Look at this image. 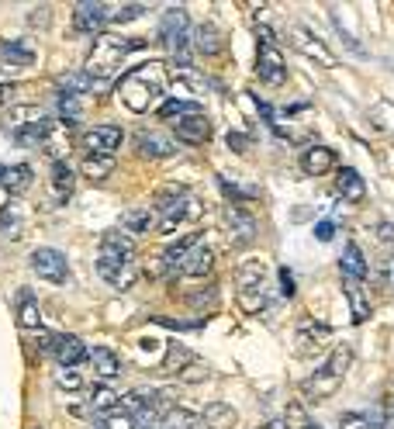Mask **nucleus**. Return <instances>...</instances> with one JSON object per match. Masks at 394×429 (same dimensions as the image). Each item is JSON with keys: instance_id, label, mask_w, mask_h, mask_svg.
<instances>
[{"instance_id": "nucleus-1", "label": "nucleus", "mask_w": 394, "mask_h": 429, "mask_svg": "<svg viewBox=\"0 0 394 429\" xmlns=\"http://www.w3.org/2000/svg\"><path fill=\"white\" fill-rule=\"evenodd\" d=\"M166 80L170 77H166L163 63H142V66L128 70V77L118 84V97L125 104V111H132V115L153 111L166 94Z\"/></svg>"}, {"instance_id": "nucleus-2", "label": "nucleus", "mask_w": 394, "mask_h": 429, "mask_svg": "<svg viewBox=\"0 0 394 429\" xmlns=\"http://www.w3.org/2000/svg\"><path fill=\"white\" fill-rule=\"evenodd\" d=\"M97 274L108 281V284H115L118 291L125 288H132L135 284V263H132V243L118 236V232H108L104 239H101V250H97Z\"/></svg>"}, {"instance_id": "nucleus-3", "label": "nucleus", "mask_w": 394, "mask_h": 429, "mask_svg": "<svg viewBox=\"0 0 394 429\" xmlns=\"http://www.w3.org/2000/svg\"><path fill=\"white\" fill-rule=\"evenodd\" d=\"M135 49H146L142 39H118V35H101L90 56H87V73L97 80H115V70L121 66V59Z\"/></svg>"}, {"instance_id": "nucleus-4", "label": "nucleus", "mask_w": 394, "mask_h": 429, "mask_svg": "<svg viewBox=\"0 0 394 429\" xmlns=\"http://www.w3.org/2000/svg\"><path fill=\"white\" fill-rule=\"evenodd\" d=\"M159 42L166 45L177 59H187L191 56V45H194V32H191V14L187 7H166V14L159 18Z\"/></svg>"}, {"instance_id": "nucleus-5", "label": "nucleus", "mask_w": 394, "mask_h": 429, "mask_svg": "<svg viewBox=\"0 0 394 429\" xmlns=\"http://www.w3.org/2000/svg\"><path fill=\"white\" fill-rule=\"evenodd\" d=\"M256 77H260V84L267 87L287 84V63H284V52L277 45H267V42L256 45Z\"/></svg>"}, {"instance_id": "nucleus-6", "label": "nucleus", "mask_w": 394, "mask_h": 429, "mask_svg": "<svg viewBox=\"0 0 394 429\" xmlns=\"http://www.w3.org/2000/svg\"><path fill=\"white\" fill-rule=\"evenodd\" d=\"M28 263H32V270L39 274L42 281H49V284H66V277H70L66 257H63L59 250H52V246H39V250L28 257Z\"/></svg>"}, {"instance_id": "nucleus-7", "label": "nucleus", "mask_w": 394, "mask_h": 429, "mask_svg": "<svg viewBox=\"0 0 394 429\" xmlns=\"http://www.w3.org/2000/svg\"><path fill=\"white\" fill-rule=\"evenodd\" d=\"M49 353H52V360H56L63 371H70V367H80L83 360H90V346L83 343L80 336H73V333L49 336Z\"/></svg>"}, {"instance_id": "nucleus-8", "label": "nucleus", "mask_w": 394, "mask_h": 429, "mask_svg": "<svg viewBox=\"0 0 394 429\" xmlns=\"http://www.w3.org/2000/svg\"><path fill=\"white\" fill-rule=\"evenodd\" d=\"M83 149L90 153V156H111V153H118V146L125 142V132L118 125H94V129L83 132Z\"/></svg>"}, {"instance_id": "nucleus-9", "label": "nucleus", "mask_w": 394, "mask_h": 429, "mask_svg": "<svg viewBox=\"0 0 394 429\" xmlns=\"http://www.w3.org/2000/svg\"><path fill=\"white\" fill-rule=\"evenodd\" d=\"M197 214H201V205H197L191 194H184V198H177L173 205H166V208L159 212V232H163V236H173L187 218H197Z\"/></svg>"}, {"instance_id": "nucleus-10", "label": "nucleus", "mask_w": 394, "mask_h": 429, "mask_svg": "<svg viewBox=\"0 0 394 429\" xmlns=\"http://www.w3.org/2000/svg\"><path fill=\"white\" fill-rule=\"evenodd\" d=\"M173 135H177V142H184V146H208V142H211V118L201 115V111H197V115H187V118L177 122Z\"/></svg>"}, {"instance_id": "nucleus-11", "label": "nucleus", "mask_w": 394, "mask_h": 429, "mask_svg": "<svg viewBox=\"0 0 394 429\" xmlns=\"http://www.w3.org/2000/svg\"><path fill=\"white\" fill-rule=\"evenodd\" d=\"M111 7L108 4H94V0H83V4H77L73 7V28L77 32H101L111 18Z\"/></svg>"}, {"instance_id": "nucleus-12", "label": "nucleus", "mask_w": 394, "mask_h": 429, "mask_svg": "<svg viewBox=\"0 0 394 429\" xmlns=\"http://www.w3.org/2000/svg\"><path fill=\"white\" fill-rule=\"evenodd\" d=\"M45 118L49 115H45L42 104H18V108H11L4 115V129H7V135H14V132H25V129H32V125H39Z\"/></svg>"}, {"instance_id": "nucleus-13", "label": "nucleus", "mask_w": 394, "mask_h": 429, "mask_svg": "<svg viewBox=\"0 0 394 429\" xmlns=\"http://www.w3.org/2000/svg\"><path fill=\"white\" fill-rule=\"evenodd\" d=\"M14 312H18V326L21 329H39L42 326V308H39V298H35L32 288H18Z\"/></svg>"}, {"instance_id": "nucleus-14", "label": "nucleus", "mask_w": 394, "mask_h": 429, "mask_svg": "<svg viewBox=\"0 0 394 429\" xmlns=\"http://www.w3.org/2000/svg\"><path fill=\"white\" fill-rule=\"evenodd\" d=\"M343 295H346V301H350V315H353V322H367L370 312H374V305H370V295H367L363 281L343 277Z\"/></svg>"}, {"instance_id": "nucleus-15", "label": "nucleus", "mask_w": 394, "mask_h": 429, "mask_svg": "<svg viewBox=\"0 0 394 429\" xmlns=\"http://www.w3.org/2000/svg\"><path fill=\"white\" fill-rule=\"evenodd\" d=\"M336 163H339V156L329 146H312V149L301 153V170L308 173V177H322V173L336 170Z\"/></svg>"}, {"instance_id": "nucleus-16", "label": "nucleus", "mask_w": 394, "mask_h": 429, "mask_svg": "<svg viewBox=\"0 0 394 429\" xmlns=\"http://www.w3.org/2000/svg\"><path fill=\"white\" fill-rule=\"evenodd\" d=\"M336 191H339V198H346L350 205H360V201L367 198V184H363L360 170H353V167H339V170H336Z\"/></svg>"}, {"instance_id": "nucleus-17", "label": "nucleus", "mask_w": 394, "mask_h": 429, "mask_svg": "<svg viewBox=\"0 0 394 429\" xmlns=\"http://www.w3.org/2000/svg\"><path fill=\"white\" fill-rule=\"evenodd\" d=\"M236 288H239V291H256V288H267V263H263V260H246V263H239Z\"/></svg>"}, {"instance_id": "nucleus-18", "label": "nucleus", "mask_w": 394, "mask_h": 429, "mask_svg": "<svg viewBox=\"0 0 394 429\" xmlns=\"http://www.w3.org/2000/svg\"><path fill=\"white\" fill-rule=\"evenodd\" d=\"M35 49L28 42H11V39H0V63L4 66H35Z\"/></svg>"}, {"instance_id": "nucleus-19", "label": "nucleus", "mask_w": 394, "mask_h": 429, "mask_svg": "<svg viewBox=\"0 0 394 429\" xmlns=\"http://www.w3.org/2000/svg\"><path fill=\"white\" fill-rule=\"evenodd\" d=\"M194 45L201 56H218L222 45H225V35H222V28L215 21H201L194 28Z\"/></svg>"}, {"instance_id": "nucleus-20", "label": "nucleus", "mask_w": 394, "mask_h": 429, "mask_svg": "<svg viewBox=\"0 0 394 429\" xmlns=\"http://www.w3.org/2000/svg\"><path fill=\"white\" fill-rule=\"evenodd\" d=\"M90 364H94V374H97L101 381H115L121 374L118 353L108 350V346H94V350H90Z\"/></svg>"}, {"instance_id": "nucleus-21", "label": "nucleus", "mask_w": 394, "mask_h": 429, "mask_svg": "<svg viewBox=\"0 0 394 429\" xmlns=\"http://www.w3.org/2000/svg\"><path fill=\"white\" fill-rule=\"evenodd\" d=\"M32 167L28 163H14V167H4L0 173V187L7 191V194H25L28 187H32Z\"/></svg>"}, {"instance_id": "nucleus-22", "label": "nucleus", "mask_w": 394, "mask_h": 429, "mask_svg": "<svg viewBox=\"0 0 394 429\" xmlns=\"http://www.w3.org/2000/svg\"><path fill=\"white\" fill-rule=\"evenodd\" d=\"M332 336V326L329 322H318V319H305L301 326H298V343L305 346L301 353H312L315 346H322V340H329Z\"/></svg>"}, {"instance_id": "nucleus-23", "label": "nucleus", "mask_w": 394, "mask_h": 429, "mask_svg": "<svg viewBox=\"0 0 394 429\" xmlns=\"http://www.w3.org/2000/svg\"><path fill=\"white\" fill-rule=\"evenodd\" d=\"M187 277H211V270H215V250L211 246H194V253L184 260V267H180Z\"/></svg>"}, {"instance_id": "nucleus-24", "label": "nucleus", "mask_w": 394, "mask_h": 429, "mask_svg": "<svg viewBox=\"0 0 394 429\" xmlns=\"http://www.w3.org/2000/svg\"><path fill=\"white\" fill-rule=\"evenodd\" d=\"M291 35H294V42H298V49H301V52H308L312 59H318V63H325V66H332V63H336V56H332V52H329L325 45L318 42L315 35H308V28H294Z\"/></svg>"}, {"instance_id": "nucleus-25", "label": "nucleus", "mask_w": 394, "mask_h": 429, "mask_svg": "<svg viewBox=\"0 0 394 429\" xmlns=\"http://www.w3.org/2000/svg\"><path fill=\"white\" fill-rule=\"evenodd\" d=\"M339 267H343V277H353V281H363V277H367V260H363V253H360L356 243H346V246H343Z\"/></svg>"}, {"instance_id": "nucleus-26", "label": "nucleus", "mask_w": 394, "mask_h": 429, "mask_svg": "<svg viewBox=\"0 0 394 429\" xmlns=\"http://www.w3.org/2000/svg\"><path fill=\"white\" fill-rule=\"evenodd\" d=\"M118 402H121V395H115L108 385H101V388H94V395H90V402H87V412L101 419V416L115 412V409H118Z\"/></svg>"}, {"instance_id": "nucleus-27", "label": "nucleus", "mask_w": 394, "mask_h": 429, "mask_svg": "<svg viewBox=\"0 0 394 429\" xmlns=\"http://www.w3.org/2000/svg\"><path fill=\"white\" fill-rule=\"evenodd\" d=\"M115 170V156H87L83 163H80V173L90 180V184H101V180H108Z\"/></svg>"}, {"instance_id": "nucleus-28", "label": "nucleus", "mask_w": 394, "mask_h": 429, "mask_svg": "<svg viewBox=\"0 0 394 429\" xmlns=\"http://www.w3.org/2000/svg\"><path fill=\"white\" fill-rule=\"evenodd\" d=\"M194 246H201V236H184V239H177V243H173V246H170L159 260H163L166 267H177V270H180V267H184V260L194 253Z\"/></svg>"}, {"instance_id": "nucleus-29", "label": "nucleus", "mask_w": 394, "mask_h": 429, "mask_svg": "<svg viewBox=\"0 0 394 429\" xmlns=\"http://www.w3.org/2000/svg\"><path fill=\"white\" fill-rule=\"evenodd\" d=\"M135 149H139V156H146V160H159V156H170V146L153 135V132H139L135 135Z\"/></svg>"}, {"instance_id": "nucleus-30", "label": "nucleus", "mask_w": 394, "mask_h": 429, "mask_svg": "<svg viewBox=\"0 0 394 429\" xmlns=\"http://www.w3.org/2000/svg\"><path fill=\"white\" fill-rule=\"evenodd\" d=\"M197 111H201V104H197V101H184V97L163 101V104L156 108L159 118H177V122H180V118H187V115H197Z\"/></svg>"}, {"instance_id": "nucleus-31", "label": "nucleus", "mask_w": 394, "mask_h": 429, "mask_svg": "<svg viewBox=\"0 0 394 429\" xmlns=\"http://www.w3.org/2000/svg\"><path fill=\"white\" fill-rule=\"evenodd\" d=\"M204 423H208V429H232L236 426V412H232V405L215 402V405L204 409Z\"/></svg>"}, {"instance_id": "nucleus-32", "label": "nucleus", "mask_w": 394, "mask_h": 429, "mask_svg": "<svg viewBox=\"0 0 394 429\" xmlns=\"http://www.w3.org/2000/svg\"><path fill=\"white\" fill-rule=\"evenodd\" d=\"M197 419H201L197 412L184 409V405H177V409H170V412L159 419V429H194Z\"/></svg>"}, {"instance_id": "nucleus-33", "label": "nucleus", "mask_w": 394, "mask_h": 429, "mask_svg": "<svg viewBox=\"0 0 394 429\" xmlns=\"http://www.w3.org/2000/svg\"><path fill=\"white\" fill-rule=\"evenodd\" d=\"M187 364H194V353L187 350V346L173 343L166 350V360H163V374H180Z\"/></svg>"}, {"instance_id": "nucleus-34", "label": "nucleus", "mask_w": 394, "mask_h": 429, "mask_svg": "<svg viewBox=\"0 0 394 429\" xmlns=\"http://www.w3.org/2000/svg\"><path fill=\"white\" fill-rule=\"evenodd\" d=\"M70 146H73V132H70V129H59V125H56V129H52V135L45 139V149L52 153V163H56V160H66Z\"/></svg>"}, {"instance_id": "nucleus-35", "label": "nucleus", "mask_w": 394, "mask_h": 429, "mask_svg": "<svg viewBox=\"0 0 394 429\" xmlns=\"http://www.w3.org/2000/svg\"><path fill=\"white\" fill-rule=\"evenodd\" d=\"M149 225H153V212H146V208H132V212L121 214V229L128 236H142Z\"/></svg>"}, {"instance_id": "nucleus-36", "label": "nucleus", "mask_w": 394, "mask_h": 429, "mask_svg": "<svg viewBox=\"0 0 394 429\" xmlns=\"http://www.w3.org/2000/svg\"><path fill=\"white\" fill-rule=\"evenodd\" d=\"M94 84H97V80H94L87 70H83V73H70V77L63 80V94H77V97L80 94H94Z\"/></svg>"}, {"instance_id": "nucleus-37", "label": "nucleus", "mask_w": 394, "mask_h": 429, "mask_svg": "<svg viewBox=\"0 0 394 429\" xmlns=\"http://www.w3.org/2000/svg\"><path fill=\"white\" fill-rule=\"evenodd\" d=\"M52 184H56L59 194H70V191H73V167H70L66 160H56V163H52Z\"/></svg>"}, {"instance_id": "nucleus-38", "label": "nucleus", "mask_w": 394, "mask_h": 429, "mask_svg": "<svg viewBox=\"0 0 394 429\" xmlns=\"http://www.w3.org/2000/svg\"><path fill=\"white\" fill-rule=\"evenodd\" d=\"M0 229H4L7 239H18L21 236V214H18V208H11V205L0 208Z\"/></svg>"}, {"instance_id": "nucleus-39", "label": "nucleus", "mask_w": 394, "mask_h": 429, "mask_svg": "<svg viewBox=\"0 0 394 429\" xmlns=\"http://www.w3.org/2000/svg\"><path fill=\"white\" fill-rule=\"evenodd\" d=\"M97 429H142V426H139L132 416H125V412L115 409V412H108V416L97 419Z\"/></svg>"}, {"instance_id": "nucleus-40", "label": "nucleus", "mask_w": 394, "mask_h": 429, "mask_svg": "<svg viewBox=\"0 0 394 429\" xmlns=\"http://www.w3.org/2000/svg\"><path fill=\"white\" fill-rule=\"evenodd\" d=\"M284 426H287V429H322L318 423H312V419H308V412H305L301 405H291V409H287Z\"/></svg>"}, {"instance_id": "nucleus-41", "label": "nucleus", "mask_w": 394, "mask_h": 429, "mask_svg": "<svg viewBox=\"0 0 394 429\" xmlns=\"http://www.w3.org/2000/svg\"><path fill=\"white\" fill-rule=\"evenodd\" d=\"M59 115L66 118V125L77 122L80 118V97L77 94H63V90H59Z\"/></svg>"}, {"instance_id": "nucleus-42", "label": "nucleus", "mask_w": 394, "mask_h": 429, "mask_svg": "<svg viewBox=\"0 0 394 429\" xmlns=\"http://www.w3.org/2000/svg\"><path fill=\"white\" fill-rule=\"evenodd\" d=\"M83 374H80L77 367H70V371H59V378H56V388H63V391H83Z\"/></svg>"}, {"instance_id": "nucleus-43", "label": "nucleus", "mask_w": 394, "mask_h": 429, "mask_svg": "<svg viewBox=\"0 0 394 429\" xmlns=\"http://www.w3.org/2000/svg\"><path fill=\"white\" fill-rule=\"evenodd\" d=\"M339 429H377V426H374V419L367 412H343Z\"/></svg>"}, {"instance_id": "nucleus-44", "label": "nucleus", "mask_w": 394, "mask_h": 429, "mask_svg": "<svg viewBox=\"0 0 394 429\" xmlns=\"http://www.w3.org/2000/svg\"><path fill=\"white\" fill-rule=\"evenodd\" d=\"M142 11H146V4H121V7H115V18H111V21H118V25H125V21H135Z\"/></svg>"}, {"instance_id": "nucleus-45", "label": "nucleus", "mask_w": 394, "mask_h": 429, "mask_svg": "<svg viewBox=\"0 0 394 429\" xmlns=\"http://www.w3.org/2000/svg\"><path fill=\"white\" fill-rule=\"evenodd\" d=\"M332 236H336V225H332L329 218H325V222H318V225H315V239H318V243H329Z\"/></svg>"}, {"instance_id": "nucleus-46", "label": "nucleus", "mask_w": 394, "mask_h": 429, "mask_svg": "<svg viewBox=\"0 0 394 429\" xmlns=\"http://www.w3.org/2000/svg\"><path fill=\"white\" fill-rule=\"evenodd\" d=\"M253 142H249V135H242V132H232L229 135V149H236V153H246Z\"/></svg>"}, {"instance_id": "nucleus-47", "label": "nucleus", "mask_w": 394, "mask_h": 429, "mask_svg": "<svg viewBox=\"0 0 394 429\" xmlns=\"http://www.w3.org/2000/svg\"><path fill=\"white\" fill-rule=\"evenodd\" d=\"M377 236H381L384 246H394V225L391 222H377Z\"/></svg>"}, {"instance_id": "nucleus-48", "label": "nucleus", "mask_w": 394, "mask_h": 429, "mask_svg": "<svg viewBox=\"0 0 394 429\" xmlns=\"http://www.w3.org/2000/svg\"><path fill=\"white\" fill-rule=\"evenodd\" d=\"M280 288H284V295H287V298L294 295V281H291V270H280Z\"/></svg>"}, {"instance_id": "nucleus-49", "label": "nucleus", "mask_w": 394, "mask_h": 429, "mask_svg": "<svg viewBox=\"0 0 394 429\" xmlns=\"http://www.w3.org/2000/svg\"><path fill=\"white\" fill-rule=\"evenodd\" d=\"M374 426H377V429H394V409H388V412H384V416H381Z\"/></svg>"}, {"instance_id": "nucleus-50", "label": "nucleus", "mask_w": 394, "mask_h": 429, "mask_svg": "<svg viewBox=\"0 0 394 429\" xmlns=\"http://www.w3.org/2000/svg\"><path fill=\"white\" fill-rule=\"evenodd\" d=\"M11 97H14V87H11V84H0V108H4Z\"/></svg>"}, {"instance_id": "nucleus-51", "label": "nucleus", "mask_w": 394, "mask_h": 429, "mask_svg": "<svg viewBox=\"0 0 394 429\" xmlns=\"http://www.w3.org/2000/svg\"><path fill=\"white\" fill-rule=\"evenodd\" d=\"M301 111H308V101H301V104H287V108H284V115H301Z\"/></svg>"}, {"instance_id": "nucleus-52", "label": "nucleus", "mask_w": 394, "mask_h": 429, "mask_svg": "<svg viewBox=\"0 0 394 429\" xmlns=\"http://www.w3.org/2000/svg\"><path fill=\"white\" fill-rule=\"evenodd\" d=\"M291 218H294V222H308V218H312V208H294Z\"/></svg>"}, {"instance_id": "nucleus-53", "label": "nucleus", "mask_w": 394, "mask_h": 429, "mask_svg": "<svg viewBox=\"0 0 394 429\" xmlns=\"http://www.w3.org/2000/svg\"><path fill=\"white\" fill-rule=\"evenodd\" d=\"M32 25H49V7H45V11H35V18H32Z\"/></svg>"}, {"instance_id": "nucleus-54", "label": "nucleus", "mask_w": 394, "mask_h": 429, "mask_svg": "<svg viewBox=\"0 0 394 429\" xmlns=\"http://www.w3.org/2000/svg\"><path fill=\"white\" fill-rule=\"evenodd\" d=\"M260 429H287V426H284V419H270V423H263Z\"/></svg>"}, {"instance_id": "nucleus-55", "label": "nucleus", "mask_w": 394, "mask_h": 429, "mask_svg": "<svg viewBox=\"0 0 394 429\" xmlns=\"http://www.w3.org/2000/svg\"><path fill=\"white\" fill-rule=\"evenodd\" d=\"M388 409H394V395H391V402H388Z\"/></svg>"}, {"instance_id": "nucleus-56", "label": "nucleus", "mask_w": 394, "mask_h": 429, "mask_svg": "<svg viewBox=\"0 0 394 429\" xmlns=\"http://www.w3.org/2000/svg\"><path fill=\"white\" fill-rule=\"evenodd\" d=\"M0 173H4V167H0Z\"/></svg>"}, {"instance_id": "nucleus-57", "label": "nucleus", "mask_w": 394, "mask_h": 429, "mask_svg": "<svg viewBox=\"0 0 394 429\" xmlns=\"http://www.w3.org/2000/svg\"><path fill=\"white\" fill-rule=\"evenodd\" d=\"M153 429H159V426H153Z\"/></svg>"}]
</instances>
